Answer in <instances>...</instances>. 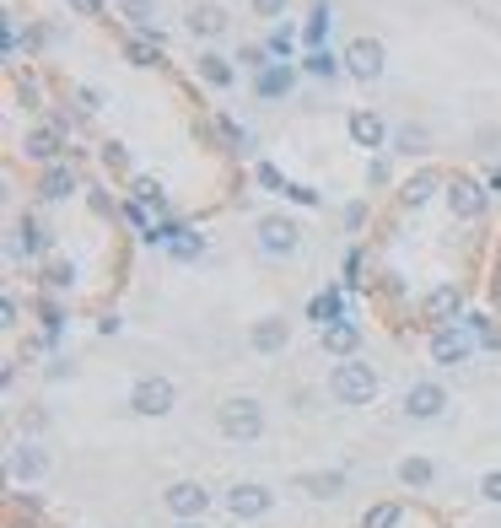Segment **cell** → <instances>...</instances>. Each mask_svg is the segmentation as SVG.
Returning <instances> with one entry per match:
<instances>
[{
  "label": "cell",
  "instance_id": "obj_1",
  "mask_svg": "<svg viewBox=\"0 0 501 528\" xmlns=\"http://www.w3.org/2000/svg\"><path fill=\"white\" fill-rule=\"evenodd\" d=\"M329 393L340 405H372L378 400V372H372V361H340L334 372H329Z\"/></svg>",
  "mask_w": 501,
  "mask_h": 528
},
{
  "label": "cell",
  "instance_id": "obj_2",
  "mask_svg": "<svg viewBox=\"0 0 501 528\" xmlns=\"http://www.w3.org/2000/svg\"><path fill=\"white\" fill-rule=\"evenodd\" d=\"M216 426H222L227 442H259L264 437V405L248 400V393H238V400H227L216 410Z\"/></svg>",
  "mask_w": 501,
  "mask_h": 528
},
{
  "label": "cell",
  "instance_id": "obj_3",
  "mask_svg": "<svg viewBox=\"0 0 501 528\" xmlns=\"http://www.w3.org/2000/svg\"><path fill=\"white\" fill-rule=\"evenodd\" d=\"M173 405H178L173 377H140V383L129 388V410H135V415H168Z\"/></svg>",
  "mask_w": 501,
  "mask_h": 528
},
{
  "label": "cell",
  "instance_id": "obj_4",
  "mask_svg": "<svg viewBox=\"0 0 501 528\" xmlns=\"http://www.w3.org/2000/svg\"><path fill=\"white\" fill-rule=\"evenodd\" d=\"M168 512L178 517V523H200L205 517V507H210V491L200 485V480H178V485H168Z\"/></svg>",
  "mask_w": 501,
  "mask_h": 528
},
{
  "label": "cell",
  "instance_id": "obj_5",
  "mask_svg": "<svg viewBox=\"0 0 501 528\" xmlns=\"http://www.w3.org/2000/svg\"><path fill=\"white\" fill-rule=\"evenodd\" d=\"M448 410V388L442 383H410L404 388V415L410 421H437Z\"/></svg>",
  "mask_w": 501,
  "mask_h": 528
},
{
  "label": "cell",
  "instance_id": "obj_6",
  "mask_svg": "<svg viewBox=\"0 0 501 528\" xmlns=\"http://www.w3.org/2000/svg\"><path fill=\"white\" fill-rule=\"evenodd\" d=\"M297 243H302V232H297L292 216H264V221H259V248H264L270 259L297 253Z\"/></svg>",
  "mask_w": 501,
  "mask_h": 528
},
{
  "label": "cell",
  "instance_id": "obj_7",
  "mask_svg": "<svg viewBox=\"0 0 501 528\" xmlns=\"http://www.w3.org/2000/svg\"><path fill=\"white\" fill-rule=\"evenodd\" d=\"M474 356V346H469V335L458 323H442V329H432V361L437 367H464Z\"/></svg>",
  "mask_w": 501,
  "mask_h": 528
},
{
  "label": "cell",
  "instance_id": "obj_8",
  "mask_svg": "<svg viewBox=\"0 0 501 528\" xmlns=\"http://www.w3.org/2000/svg\"><path fill=\"white\" fill-rule=\"evenodd\" d=\"M383 59H388V54H383L378 38H356V43L345 49V71H350L356 82H378V76H383Z\"/></svg>",
  "mask_w": 501,
  "mask_h": 528
},
{
  "label": "cell",
  "instance_id": "obj_9",
  "mask_svg": "<svg viewBox=\"0 0 501 528\" xmlns=\"http://www.w3.org/2000/svg\"><path fill=\"white\" fill-rule=\"evenodd\" d=\"M448 211H453L458 221H480V216H485V183L453 178V183H448Z\"/></svg>",
  "mask_w": 501,
  "mask_h": 528
},
{
  "label": "cell",
  "instance_id": "obj_10",
  "mask_svg": "<svg viewBox=\"0 0 501 528\" xmlns=\"http://www.w3.org/2000/svg\"><path fill=\"white\" fill-rule=\"evenodd\" d=\"M270 507H275V491H264V485H254V480H248V485H232V491H227V512H232V517H243V523L264 517Z\"/></svg>",
  "mask_w": 501,
  "mask_h": 528
},
{
  "label": "cell",
  "instance_id": "obj_11",
  "mask_svg": "<svg viewBox=\"0 0 501 528\" xmlns=\"http://www.w3.org/2000/svg\"><path fill=\"white\" fill-rule=\"evenodd\" d=\"M286 340H292V323H286L280 313H264V318H254V329H248V346H254L259 356L286 351Z\"/></svg>",
  "mask_w": 501,
  "mask_h": 528
},
{
  "label": "cell",
  "instance_id": "obj_12",
  "mask_svg": "<svg viewBox=\"0 0 501 528\" xmlns=\"http://www.w3.org/2000/svg\"><path fill=\"white\" fill-rule=\"evenodd\" d=\"M345 129H350V141H356V146H367V151H378V146L388 141V124H383L372 108H356V113L345 119Z\"/></svg>",
  "mask_w": 501,
  "mask_h": 528
},
{
  "label": "cell",
  "instance_id": "obj_13",
  "mask_svg": "<svg viewBox=\"0 0 501 528\" xmlns=\"http://www.w3.org/2000/svg\"><path fill=\"white\" fill-rule=\"evenodd\" d=\"M227 6H216V0H200V6H189V33L194 38H222L227 33Z\"/></svg>",
  "mask_w": 501,
  "mask_h": 528
},
{
  "label": "cell",
  "instance_id": "obj_14",
  "mask_svg": "<svg viewBox=\"0 0 501 528\" xmlns=\"http://www.w3.org/2000/svg\"><path fill=\"white\" fill-rule=\"evenodd\" d=\"M43 475H49V458H43V447H33V442L12 447V480H17V485H33V480H43Z\"/></svg>",
  "mask_w": 501,
  "mask_h": 528
},
{
  "label": "cell",
  "instance_id": "obj_15",
  "mask_svg": "<svg viewBox=\"0 0 501 528\" xmlns=\"http://www.w3.org/2000/svg\"><path fill=\"white\" fill-rule=\"evenodd\" d=\"M292 485H297V491H308L313 501H329V496H340V491H345V470H302Z\"/></svg>",
  "mask_w": 501,
  "mask_h": 528
},
{
  "label": "cell",
  "instance_id": "obj_16",
  "mask_svg": "<svg viewBox=\"0 0 501 528\" xmlns=\"http://www.w3.org/2000/svg\"><path fill=\"white\" fill-rule=\"evenodd\" d=\"M324 351L334 356V361H356V351H362V329H356V323H329L324 329Z\"/></svg>",
  "mask_w": 501,
  "mask_h": 528
},
{
  "label": "cell",
  "instance_id": "obj_17",
  "mask_svg": "<svg viewBox=\"0 0 501 528\" xmlns=\"http://www.w3.org/2000/svg\"><path fill=\"white\" fill-rule=\"evenodd\" d=\"M464 307V297H458V286H437V291H426V302H420V313L432 318L437 329L442 323H453V313Z\"/></svg>",
  "mask_w": 501,
  "mask_h": 528
},
{
  "label": "cell",
  "instance_id": "obj_18",
  "mask_svg": "<svg viewBox=\"0 0 501 528\" xmlns=\"http://www.w3.org/2000/svg\"><path fill=\"white\" fill-rule=\"evenodd\" d=\"M292 87H297V71H292L286 59H275L270 71H259V76H254V92H259V97H286Z\"/></svg>",
  "mask_w": 501,
  "mask_h": 528
},
{
  "label": "cell",
  "instance_id": "obj_19",
  "mask_svg": "<svg viewBox=\"0 0 501 528\" xmlns=\"http://www.w3.org/2000/svg\"><path fill=\"white\" fill-rule=\"evenodd\" d=\"M22 151H27L33 162H54V157H59V129H27Z\"/></svg>",
  "mask_w": 501,
  "mask_h": 528
},
{
  "label": "cell",
  "instance_id": "obj_20",
  "mask_svg": "<svg viewBox=\"0 0 501 528\" xmlns=\"http://www.w3.org/2000/svg\"><path fill=\"white\" fill-rule=\"evenodd\" d=\"M432 480H437L432 458H404V464H399V485H410V491H426Z\"/></svg>",
  "mask_w": 501,
  "mask_h": 528
},
{
  "label": "cell",
  "instance_id": "obj_21",
  "mask_svg": "<svg viewBox=\"0 0 501 528\" xmlns=\"http://www.w3.org/2000/svg\"><path fill=\"white\" fill-rule=\"evenodd\" d=\"M308 318H318V329L340 323V318H345V302H340V291H334V286H329V291H318V297H313V307H308Z\"/></svg>",
  "mask_w": 501,
  "mask_h": 528
},
{
  "label": "cell",
  "instance_id": "obj_22",
  "mask_svg": "<svg viewBox=\"0 0 501 528\" xmlns=\"http://www.w3.org/2000/svg\"><path fill=\"white\" fill-rule=\"evenodd\" d=\"M437 189H442V178H437V173H415V178L399 189V200H404V206H426Z\"/></svg>",
  "mask_w": 501,
  "mask_h": 528
},
{
  "label": "cell",
  "instance_id": "obj_23",
  "mask_svg": "<svg viewBox=\"0 0 501 528\" xmlns=\"http://www.w3.org/2000/svg\"><path fill=\"white\" fill-rule=\"evenodd\" d=\"M70 189H76V173H70V167H59V162H54V167L43 173V183H38V194H43V200H65Z\"/></svg>",
  "mask_w": 501,
  "mask_h": 528
},
{
  "label": "cell",
  "instance_id": "obj_24",
  "mask_svg": "<svg viewBox=\"0 0 501 528\" xmlns=\"http://www.w3.org/2000/svg\"><path fill=\"white\" fill-rule=\"evenodd\" d=\"M200 76H205L210 87H232V76H238V71H232L222 54H200Z\"/></svg>",
  "mask_w": 501,
  "mask_h": 528
},
{
  "label": "cell",
  "instance_id": "obj_25",
  "mask_svg": "<svg viewBox=\"0 0 501 528\" xmlns=\"http://www.w3.org/2000/svg\"><path fill=\"white\" fill-rule=\"evenodd\" d=\"M329 22H334L329 0H313V17H308V43H313V49H324V33H329Z\"/></svg>",
  "mask_w": 501,
  "mask_h": 528
},
{
  "label": "cell",
  "instance_id": "obj_26",
  "mask_svg": "<svg viewBox=\"0 0 501 528\" xmlns=\"http://www.w3.org/2000/svg\"><path fill=\"white\" fill-rule=\"evenodd\" d=\"M17 248H27V253H43V248H49V227H38V221H22V227H17Z\"/></svg>",
  "mask_w": 501,
  "mask_h": 528
},
{
  "label": "cell",
  "instance_id": "obj_27",
  "mask_svg": "<svg viewBox=\"0 0 501 528\" xmlns=\"http://www.w3.org/2000/svg\"><path fill=\"white\" fill-rule=\"evenodd\" d=\"M119 12H124L135 27H146V33H152V12H157L152 0H119Z\"/></svg>",
  "mask_w": 501,
  "mask_h": 528
},
{
  "label": "cell",
  "instance_id": "obj_28",
  "mask_svg": "<svg viewBox=\"0 0 501 528\" xmlns=\"http://www.w3.org/2000/svg\"><path fill=\"white\" fill-rule=\"evenodd\" d=\"M308 76H340V59L329 49H313L308 54Z\"/></svg>",
  "mask_w": 501,
  "mask_h": 528
},
{
  "label": "cell",
  "instance_id": "obj_29",
  "mask_svg": "<svg viewBox=\"0 0 501 528\" xmlns=\"http://www.w3.org/2000/svg\"><path fill=\"white\" fill-rule=\"evenodd\" d=\"M238 59H243V65H248V71H254V76H259V71H270V65H275V59H270V49H264V43H243V54H238Z\"/></svg>",
  "mask_w": 501,
  "mask_h": 528
},
{
  "label": "cell",
  "instance_id": "obj_30",
  "mask_svg": "<svg viewBox=\"0 0 501 528\" xmlns=\"http://www.w3.org/2000/svg\"><path fill=\"white\" fill-rule=\"evenodd\" d=\"M394 146H399V151H410V157H415V151H420V146H426V129H420V124H404V129H399V136H394Z\"/></svg>",
  "mask_w": 501,
  "mask_h": 528
},
{
  "label": "cell",
  "instance_id": "obj_31",
  "mask_svg": "<svg viewBox=\"0 0 501 528\" xmlns=\"http://www.w3.org/2000/svg\"><path fill=\"white\" fill-rule=\"evenodd\" d=\"M264 49H270V54H280V59H292V27H270Z\"/></svg>",
  "mask_w": 501,
  "mask_h": 528
},
{
  "label": "cell",
  "instance_id": "obj_32",
  "mask_svg": "<svg viewBox=\"0 0 501 528\" xmlns=\"http://www.w3.org/2000/svg\"><path fill=\"white\" fill-rule=\"evenodd\" d=\"M394 523H399V507L394 501H383V507L367 512V528H394Z\"/></svg>",
  "mask_w": 501,
  "mask_h": 528
},
{
  "label": "cell",
  "instance_id": "obj_33",
  "mask_svg": "<svg viewBox=\"0 0 501 528\" xmlns=\"http://www.w3.org/2000/svg\"><path fill=\"white\" fill-rule=\"evenodd\" d=\"M254 17L259 22H280L286 17V0H254Z\"/></svg>",
  "mask_w": 501,
  "mask_h": 528
},
{
  "label": "cell",
  "instance_id": "obj_34",
  "mask_svg": "<svg viewBox=\"0 0 501 528\" xmlns=\"http://www.w3.org/2000/svg\"><path fill=\"white\" fill-rule=\"evenodd\" d=\"M135 194H140L146 206H157V211H162V189H157L152 178H135Z\"/></svg>",
  "mask_w": 501,
  "mask_h": 528
},
{
  "label": "cell",
  "instance_id": "obj_35",
  "mask_svg": "<svg viewBox=\"0 0 501 528\" xmlns=\"http://www.w3.org/2000/svg\"><path fill=\"white\" fill-rule=\"evenodd\" d=\"M480 496H485V501H501V470H490V475L480 480Z\"/></svg>",
  "mask_w": 501,
  "mask_h": 528
},
{
  "label": "cell",
  "instance_id": "obj_36",
  "mask_svg": "<svg viewBox=\"0 0 501 528\" xmlns=\"http://www.w3.org/2000/svg\"><path fill=\"white\" fill-rule=\"evenodd\" d=\"M469 329H474V335H480V340H485V346H501V335H496V329H490V323H485V318H469Z\"/></svg>",
  "mask_w": 501,
  "mask_h": 528
},
{
  "label": "cell",
  "instance_id": "obj_37",
  "mask_svg": "<svg viewBox=\"0 0 501 528\" xmlns=\"http://www.w3.org/2000/svg\"><path fill=\"white\" fill-rule=\"evenodd\" d=\"M70 281H76V270H70V264H54V270H49V286H70Z\"/></svg>",
  "mask_w": 501,
  "mask_h": 528
},
{
  "label": "cell",
  "instance_id": "obj_38",
  "mask_svg": "<svg viewBox=\"0 0 501 528\" xmlns=\"http://www.w3.org/2000/svg\"><path fill=\"white\" fill-rule=\"evenodd\" d=\"M388 178V162H367V183H383Z\"/></svg>",
  "mask_w": 501,
  "mask_h": 528
},
{
  "label": "cell",
  "instance_id": "obj_39",
  "mask_svg": "<svg viewBox=\"0 0 501 528\" xmlns=\"http://www.w3.org/2000/svg\"><path fill=\"white\" fill-rule=\"evenodd\" d=\"M70 6H76L82 17H98V6H103V0H70Z\"/></svg>",
  "mask_w": 501,
  "mask_h": 528
},
{
  "label": "cell",
  "instance_id": "obj_40",
  "mask_svg": "<svg viewBox=\"0 0 501 528\" xmlns=\"http://www.w3.org/2000/svg\"><path fill=\"white\" fill-rule=\"evenodd\" d=\"M485 189H490V194H501V167L490 173V183H485Z\"/></svg>",
  "mask_w": 501,
  "mask_h": 528
},
{
  "label": "cell",
  "instance_id": "obj_41",
  "mask_svg": "<svg viewBox=\"0 0 501 528\" xmlns=\"http://www.w3.org/2000/svg\"><path fill=\"white\" fill-rule=\"evenodd\" d=\"M178 528H200V523H178Z\"/></svg>",
  "mask_w": 501,
  "mask_h": 528
}]
</instances>
